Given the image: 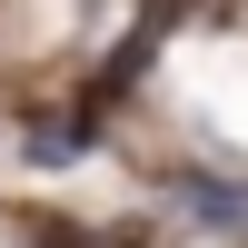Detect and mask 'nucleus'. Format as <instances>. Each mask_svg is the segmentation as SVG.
<instances>
[{
	"mask_svg": "<svg viewBox=\"0 0 248 248\" xmlns=\"http://www.w3.org/2000/svg\"><path fill=\"white\" fill-rule=\"evenodd\" d=\"M189 218H199V229H248V199H229V189H189Z\"/></svg>",
	"mask_w": 248,
	"mask_h": 248,
	"instance_id": "obj_1",
	"label": "nucleus"
}]
</instances>
